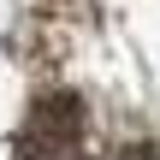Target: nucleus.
<instances>
[{
    "instance_id": "1",
    "label": "nucleus",
    "mask_w": 160,
    "mask_h": 160,
    "mask_svg": "<svg viewBox=\"0 0 160 160\" xmlns=\"http://www.w3.org/2000/svg\"><path fill=\"white\" fill-rule=\"evenodd\" d=\"M77 142H83V101H77V95H48V101H36V113H30V125H24V148L36 160H65Z\"/></svg>"
}]
</instances>
